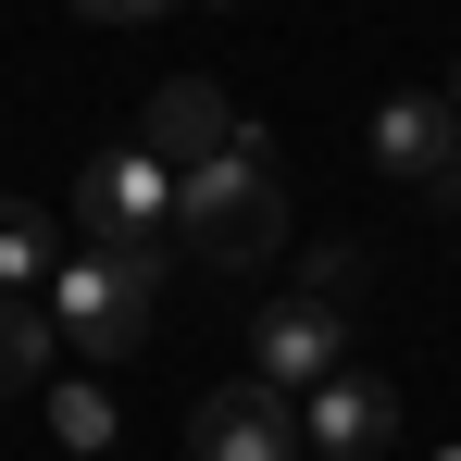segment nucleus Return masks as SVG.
Wrapping results in <instances>:
<instances>
[{
	"label": "nucleus",
	"mask_w": 461,
	"mask_h": 461,
	"mask_svg": "<svg viewBox=\"0 0 461 461\" xmlns=\"http://www.w3.org/2000/svg\"><path fill=\"white\" fill-rule=\"evenodd\" d=\"M187 13H237V0H187Z\"/></svg>",
	"instance_id": "14"
},
{
	"label": "nucleus",
	"mask_w": 461,
	"mask_h": 461,
	"mask_svg": "<svg viewBox=\"0 0 461 461\" xmlns=\"http://www.w3.org/2000/svg\"><path fill=\"white\" fill-rule=\"evenodd\" d=\"M150 150L175 162V175H200L212 150H237V113H225V87H212V76H175V87L150 100Z\"/></svg>",
	"instance_id": "8"
},
{
	"label": "nucleus",
	"mask_w": 461,
	"mask_h": 461,
	"mask_svg": "<svg viewBox=\"0 0 461 461\" xmlns=\"http://www.w3.org/2000/svg\"><path fill=\"white\" fill-rule=\"evenodd\" d=\"M375 162L411 187V200H461V113L437 100V87L375 100Z\"/></svg>",
	"instance_id": "4"
},
{
	"label": "nucleus",
	"mask_w": 461,
	"mask_h": 461,
	"mask_svg": "<svg viewBox=\"0 0 461 461\" xmlns=\"http://www.w3.org/2000/svg\"><path fill=\"white\" fill-rule=\"evenodd\" d=\"M287 449H300V399L262 386V375L212 386V399L187 411V461H287Z\"/></svg>",
	"instance_id": "5"
},
{
	"label": "nucleus",
	"mask_w": 461,
	"mask_h": 461,
	"mask_svg": "<svg viewBox=\"0 0 461 461\" xmlns=\"http://www.w3.org/2000/svg\"><path fill=\"white\" fill-rule=\"evenodd\" d=\"M63 275V249H50V225L25 212V200H0V300H38Z\"/></svg>",
	"instance_id": "9"
},
{
	"label": "nucleus",
	"mask_w": 461,
	"mask_h": 461,
	"mask_svg": "<svg viewBox=\"0 0 461 461\" xmlns=\"http://www.w3.org/2000/svg\"><path fill=\"white\" fill-rule=\"evenodd\" d=\"M175 237H187V262H212V275H262V262L287 249V187H275V162H262V125H237V150H212L200 175H175Z\"/></svg>",
	"instance_id": "1"
},
{
	"label": "nucleus",
	"mask_w": 461,
	"mask_h": 461,
	"mask_svg": "<svg viewBox=\"0 0 461 461\" xmlns=\"http://www.w3.org/2000/svg\"><path fill=\"white\" fill-rule=\"evenodd\" d=\"M249 375H262V386H287V399H312L324 375H349L337 312H324V300H275L262 324H249Z\"/></svg>",
	"instance_id": "6"
},
{
	"label": "nucleus",
	"mask_w": 461,
	"mask_h": 461,
	"mask_svg": "<svg viewBox=\"0 0 461 461\" xmlns=\"http://www.w3.org/2000/svg\"><path fill=\"white\" fill-rule=\"evenodd\" d=\"M50 449H63V461H100V449H113V399H100V386H50Z\"/></svg>",
	"instance_id": "11"
},
{
	"label": "nucleus",
	"mask_w": 461,
	"mask_h": 461,
	"mask_svg": "<svg viewBox=\"0 0 461 461\" xmlns=\"http://www.w3.org/2000/svg\"><path fill=\"white\" fill-rule=\"evenodd\" d=\"M150 262H125V249H63V275H50V324H63V349L76 362H138V337H150Z\"/></svg>",
	"instance_id": "3"
},
{
	"label": "nucleus",
	"mask_w": 461,
	"mask_h": 461,
	"mask_svg": "<svg viewBox=\"0 0 461 461\" xmlns=\"http://www.w3.org/2000/svg\"><path fill=\"white\" fill-rule=\"evenodd\" d=\"M437 461H461V449H437Z\"/></svg>",
	"instance_id": "16"
},
{
	"label": "nucleus",
	"mask_w": 461,
	"mask_h": 461,
	"mask_svg": "<svg viewBox=\"0 0 461 461\" xmlns=\"http://www.w3.org/2000/svg\"><path fill=\"white\" fill-rule=\"evenodd\" d=\"M87 25H162V13H187V0H76Z\"/></svg>",
	"instance_id": "13"
},
{
	"label": "nucleus",
	"mask_w": 461,
	"mask_h": 461,
	"mask_svg": "<svg viewBox=\"0 0 461 461\" xmlns=\"http://www.w3.org/2000/svg\"><path fill=\"white\" fill-rule=\"evenodd\" d=\"M300 437H312V461H375L399 437V386L386 375H324L300 399Z\"/></svg>",
	"instance_id": "7"
},
{
	"label": "nucleus",
	"mask_w": 461,
	"mask_h": 461,
	"mask_svg": "<svg viewBox=\"0 0 461 461\" xmlns=\"http://www.w3.org/2000/svg\"><path fill=\"white\" fill-rule=\"evenodd\" d=\"M349 287H362V249H312V275H300V300H324V312H337V300H349Z\"/></svg>",
	"instance_id": "12"
},
{
	"label": "nucleus",
	"mask_w": 461,
	"mask_h": 461,
	"mask_svg": "<svg viewBox=\"0 0 461 461\" xmlns=\"http://www.w3.org/2000/svg\"><path fill=\"white\" fill-rule=\"evenodd\" d=\"M449 113H461V76H449Z\"/></svg>",
	"instance_id": "15"
},
{
	"label": "nucleus",
	"mask_w": 461,
	"mask_h": 461,
	"mask_svg": "<svg viewBox=\"0 0 461 461\" xmlns=\"http://www.w3.org/2000/svg\"><path fill=\"white\" fill-rule=\"evenodd\" d=\"M50 349H63V324H50V312H38V300H0V399H13V386H38Z\"/></svg>",
	"instance_id": "10"
},
{
	"label": "nucleus",
	"mask_w": 461,
	"mask_h": 461,
	"mask_svg": "<svg viewBox=\"0 0 461 461\" xmlns=\"http://www.w3.org/2000/svg\"><path fill=\"white\" fill-rule=\"evenodd\" d=\"M76 225H87V249H125V262L162 275V249H175V162H162L150 138L100 150V162L76 175Z\"/></svg>",
	"instance_id": "2"
}]
</instances>
